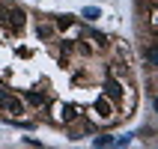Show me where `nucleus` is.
<instances>
[{
	"label": "nucleus",
	"mask_w": 158,
	"mask_h": 149,
	"mask_svg": "<svg viewBox=\"0 0 158 149\" xmlns=\"http://www.w3.org/2000/svg\"><path fill=\"white\" fill-rule=\"evenodd\" d=\"M72 24H75V21H72L69 15H60V18H57V27H60V30H69Z\"/></svg>",
	"instance_id": "nucleus-12"
},
{
	"label": "nucleus",
	"mask_w": 158,
	"mask_h": 149,
	"mask_svg": "<svg viewBox=\"0 0 158 149\" xmlns=\"http://www.w3.org/2000/svg\"><path fill=\"white\" fill-rule=\"evenodd\" d=\"M0 110H6V114H24V101L15 96H0Z\"/></svg>",
	"instance_id": "nucleus-2"
},
{
	"label": "nucleus",
	"mask_w": 158,
	"mask_h": 149,
	"mask_svg": "<svg viewBox=\"0 0 158 149\" xmlns=\"http://www.w3.org/2000/svg\"><path fill=\"white\" fill-rule=\"evenodd\" d=\"M96 110H98V116H102V119H110V110H114V107H110L107 96H98V98H96Z\"/></svg>",
	"instance_id": "nucleus-5"
},
{
	"label": "nucleus",
	"mask_w": 158,
	"mask_h": 149,
	"mask_svg": "<svg viewBox=\"0 0 158 149\" xmlns=\"http://www.w3.org/2000/svg\"><path fill=\"white\" fill-rule=\"evenodd\" d=\"M24 98L30 101V105H45V101H48V98H45L42 93H24Z\"/></svg>",
	"instance_id": "nucleus-9"
},
{
	"label": "nucleus",
	"mask_w": 158,
	"mask_h": 149,
	"mask_svg": "<svg viewBox=\"0 0 158 149\" xmlns=\"http://www.w3.org/2000/svg\"><path fill=\"white\" fill-rule=\"evenodd\" d=\"M140 54H143V60H146V66L155 69V63H158V48H155V42H146L140 48Z\"/></svg>",
	"instance_id": "nucleus-4"
},
{
	"label": "nucleus",
	"mask_w": 158,
	"mask_h": 149,
	"mask_svg": "<svg viewBox=\"0 0 158 149\" xmlns=\"http://www.w3.org/2000/svg\"><path fill=\"white\" fill-rule=\"evenodd\" d=\"M57 110H60V114H57V119H60V122H75V119L81 116L75 105H57Z\"/></svg>",
	"instance_id": "nucleus-3"
},
{
	"label": "nucleus",
	"mask_w": 158,
	"mask_h": 149,
	"mask_svg": "<svg viewBox=\"0 0 158 149\" xmlns=\"http://www.w3.org/2000/svg\"><path fill=\"white\" fill-rule=\"evenodd\" d=\"M105 96H107V98H119V96H123V87H119V81H114V78L107 81V84H105Z\"/></svg>",
	"instance_id": "nucleus-6"
},
{
	"label": "nucleus",
	"mask_w": 158,
	"mask_h": 149,
	"mask_svg": "<svg viewBox=\"0 0 158 149\" xmlns=\"http://www.w3.org/2000/svg\"><path fill=\"white\" fill-rule=\"evenodd\" d=\"M81 15L87 18V21H96V18H102V9H98V6H87Z\"/></svg>",
	"instance_id": "nucleus-7"
},
{
	"label": "nucleus",
	"mask_w": 158,
	"mask_h": 149,
	"mask_svg": "<svg viewBox=\"0 0 158 149\" xmlns=\"http://www.w3.org/2000/svg\"><path fill=\"white\" fill-rule=\"evenodd\" d=\"M54 36V27L51 24H39V39H51Z\"/></svg>",
	"instance_id": "nucleus-11"
},
{
	"label": "nucleus",
	"mask_w": 158,
	"mask_h": 149,
	"mask_svg": "<svg viewBox=\"0 0 158 149\" xmlns=\"http://www.w3.org/2000/svg\"><path fill=\"white\" fill-rule=\"evenodd\" d=\"M0 24L6 30H12V33H21L27 24V12L18 9L15 3H9V0H0Z\"/></svg>",
	"instance_id": "nucleus-1"
},
{
	"label": "nucleus",
	"mask_w": 158,
	"mask_h": 149,
	"mask_svg": "<svg viewBox=\"0 0 158 149\" xmlns=\"http://www.w3.org/2000/svg\"><path fill=\"white\" fill-rule=\"evenodd\" d=\"M89 39H93L98 48H107V45H110V42H107V36H105V33H98V30H93V33H89Z\"/></svg>",
	"instance_id": "nucleus-8"
},
{
	"label": "nucleus",
	"mask_w": 158,
	"mask_h": 149,
	"mask_svg": "<svg viewBox=\"0 0 158 149\" xmlns=\"http://www.w3.org/2000/svg\"><path fill=\"white\" fill-rule=\"evenodd\" d=\"M93 143L96 146H114V137L110 134H98V137H93Z\"/></svg>",
	"instance_id": "nucleus-10"
}]
</instances>
